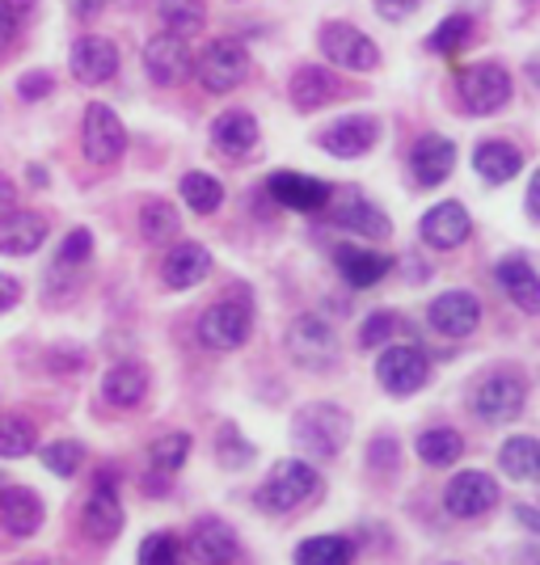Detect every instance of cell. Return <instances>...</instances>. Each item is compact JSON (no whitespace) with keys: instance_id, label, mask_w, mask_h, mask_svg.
<instances>
[{"instance_id":"obj_18","label":"cell","mask_w":540,"mask_h":565,"mask_svg":"<svg viewBox=\"0 0 540 565\" xmlns=\"http://www.w3.org/2000/svg\"><path fill=\"white\" fill-rule=\"evenodd\" d=\"M419 233H423V241L431 245V249H456V245L469 241L473 220L460 203H435V207L423 215Z\"/></svg>"},{"instance_id":"obj_27","label":"cell","mask_w":540,"mask_h":565,"mask_svg":"<svg viewBox=\"0 0 540 565\" xmlns=\"http://www.w3.org/2000/svg\"><path fill=\"white\" fill-rule=\"evenodd\" d=\"M212 140L220 152L245 157V152L258 148V118L245 115V110H229V115H220L212 122Z\"/></svg>"},{"instance_id":"obj_5","label":"cell","mask_w":540,"mask_h":565,"mask_svg":"<svg viewBox=\"0 0 540 565\" xmlns=\"http://www.w3.org/2000/svg\"><path fill=\"white\" fill-rule=\"evenodd\" d=\"M194 76H199V85L208 89V94H229L236 89L245 76H250V55L241 43L233 39H215L208 43V51L194 60Z\"/></svg>"},{"instance_id":"obj_7","label":"cell","mask_w":540,"mask_h":565,"mask_svg":"<svg viewBox=\"0 0 540 565\" xmlns=\"http://www.w3.org/2000/svg\"><path fill=\"white\" fill-rule=\"evenodd\" d=\"M81 143L94 166H115L127 148V131L110 106L94 102V106H85V118H81Z\"/></svg>"},{"instance_id":"obj_6","label":"cell","mask_w":540,"mask_h":565,"mask_svg":"<svg viewBox=\"0 0 540 565\" xmlns=\"http://www.w3.org/2000/svg\"><path fill=\"white\" fill-rule=\"evenodd\" d=\"M511 94H516V85L502 64H473L460 72V102L469 115H494L511 102Z\"/></svg>"},{"instance_id":"obj_8","label":"cell","mask_w":540,"mask_h":565,"mask_svg":"<svg viewBox=\"0 0 540 565\" xmlns=\"http://www.w3.org/2000/svg\"><path fill=\"white\" fill-rule=\"evenodd\" d=\"M287 351H292V359H296L300 367L317 372V367H329V363L338 359V333L329 330L321 317L300 312V317L292 321V330H287Z\"/></svg>"},{"instance_id":"obj_32","label":"cell","mask_w":540,"mask_h":565,"mask_svg":"<svg viewBox=\"0 0 540 565\" xmlns=\"http://www.w3.org/2000/svg\"><path fill=\"white\" fill-rule=\"evenodd\" d=\"M157 18H161L165 34L190 39V34H199L203 22H208V4L203 0H161L157 4Z\"/></svg>"},{"instance_id":"obj_16","label":"cell","mask_w":540,"mask_h":565,"mask_svg":"<svg viewBox=\"0 0 540 565\" xmlns=\"http://www.w3.org/2000/svg\"><path fill=\"white\" fill-rule=\"evenodd\" d=\"M426 317H431V330H440L444 338H469L481 326V305L469 291H444Z\"/></svg>"},{"instance_id":"obj_44","label":"cell","mask_w":540,"mask_h":565,"mask_svg":"<svg viewBox=\"0 0 540 565\" xmlns=\"http://www.w3.org/2000/svg\"><path fill=\"white\" fill-rule=\"evenodd\" d=\"M215 448H220V460H224L229 469H241V465L254 456V448H250V444H241V435H236L233 423L220 426V444H215Z\"/></svg>"},{"instance_id":"obj_24","label":"cell","mask_w":540,"mask_h":565,"mask_svg":"<svg viewBox=\"0 0 540 565\" xmlns=\"http://www.w3.org/2000/svg\"><path fill=\"white\" fill-rule=\"evenodd\" d=\"M271 194H275V203L292 207V212H317L329 203V186L321 178H308V173H275Z\"/></svg>"},{"instance_id":"obj_42","label":"cell","mask_w":540,"mask_h":565,"mask_svg":"<svg viewBox=\"0 0 540 565\" xmlns=\"http://www.w3.org/2000/svg\"><path fill=\"white\" fill-rule=\"evenodd\" d=\"M43 465H47L55 477H72V472L85 465V448H81L76 439H60V444L43 448Z\"/></svg>"},{"instance_id":"obj_51","label":"cell","mask_w":540,"mask_h":565,"mask_svg":"<svg viewBox=\"0 0 540 565\" xmlns=\"http://www.w3.org/2000/svg\"><path fill=\"white\" fill-rule=\"evenodd\" d=\"M528 215L540 220V169L532 173V182H528Z\"/></svg>"},{"instance_id":"obj_14","label":"cell","mask_w":540,"mask_h":565,"mask_svg":"<svg viewBox=\"0 0 540 565\" xmlns=\"http://www.w3.org/2000/svg\"><path fill=\"white\" fill-rule=\"evenodd\" d=\"M190 68H194V60H190L187 51V39H178V34H157L148 47H144V72L157 81V85H178V81H187Z\"/></svg>"},{"instance_id":"obj_34","label":"cell","mask_w":540,"mask_h":565,"mask_svg":"<svg viewBox=\"0 0 540 565\" xmlns=\"http://www.w3.org/2000/svg\"><path fill=\"white\" fill-rule=\"evenodd\" d=\"M354 548L347 536H313L296 548V565H351Z\"/></svg>"},{"instance_id":"obj_23","label":"cell","mask_w":540,"mask_h":565,"mask_svg":"<svg viewBox=\"0 0 540 565\" xmlns=\"http://www.w3.org/2000/svg\"><path fill=\"white\" fill-rule=\"evenodd\" d=\"M333 224L354 236H368V241H384V236L393 233L389 215L380 212L372 199H363V194H347L342 203H333Z\"/></svg>"},{"instance_id":"obj_25","label":"cell","mask_w":540,"mask_h":565,"mask_svg":"<svg viewBox=\"0 0 540 565\" xmlns=\"http://www.w3.org/2000/svg\"><path fill=\"white\" fill-rule=\"evenodd\" d=\"M498 287L511 296V305L523 312H540V275L528 258L498 262Z\"/></svg>"},{"instance_id":"obj_45","label":"cell","mask_w":540,"mask_h":565,"mask_svg":"<svg viewBox=\"0 0 540 565\" xmlns=\"http://www.w3.org/2000/svg\"><path fill=\"white\" fill-rule=\"evenodd\" d=\"M18 30H22V13H18V0H0V55L18 43Z\"/></svg>"},{"instance_id":"obj_39","label":"cell","mask_w":540,"mask_h":565,"mask_svg":"<svg viewBox=\"0 0 540 565\" xmlns=\"http://www.w3.org/2000/svg\"><path fill=\"white\" fill-rule=\"evenodd\" d=\"M469 18L465 13H456V18H444V22L435 25V34L426 39V47L435 51V55H456V51L469 43Z\"/></svg>"},{"instance_id":"obj_50","label":"cell","mask_w":540,"mask_h":565,"mask_svg":"<svg viewBox=\"0 0 540 565\" xmlns=\"http://www.w3.org/2000/svg\"><path fill=\"white\" fill-rule=\"evenodd\" d=\"M9 212H18V186L0 173V215H9Z\"/></svg>"},{"instance_id":"obj_28","label":"cell","mask_w":540,"mask_h":565,"mask_svg":"<svg viewBox=\"0 0 540 565\" xmlns=\"http://www.w3.org/2000/svg\"><path fill=\"white\" fill-rule=\"evenodd\" d=\"M333 262H338L342 279L351 282V287H377L389 275V258L377 254V249H359V245H338Z\"/></svg>"},{"instance_id":"obj_46","label":"cell","mask_w":540,"mask_h":565,"mask_svg":"<svg viewBox=\"0 0 540 565\" xmlns=\"http://www.w3.org/2000/svg\"><path fill=\"white\" fill-rule=\"evenodd\" d=\"M51 72H25L22 81H18V94L25 97V102H39V97H47L51 94Z\"/></svg>"},{"instance_id":"obj_4","label":"cell","mask_w":540,"mask_h":565,"mask_svg":"<svg viewBox=\"0 0 540 565\" xmlns=\"http://www.w3.org/2000/svg\"><path fill=\"white\" fill-rule=\"evenodd\" d=\"M523 401H528V388L516 372H490L473 388V414L481 423H516L523 414Z\"/></svg>"},{"instance_id":"obj_47","label":"cell","mask_w":540,"mask_h":565,"mask_svg":"<svg viewBox=\"0 0 540 565\" xmlns=\"http://www.w3.org/2000/svg\"><path fill=\"white\" fill-rule=\"evenodd\" d=\"M419 4H423V0H377V13L384 22H405V18L419 13Z\"/></svg>"},{"instance_id":"obj_10","label":"cell","mask_w":540,"mask_h":565,"mask_svg":"<svg viewBox=\"0 0 540 565\" xmlns=\"http://www.w3.org/2000/svg\"><path fill=\"white\" fill-rule=\"evenodd\" d=\"M377 380L393 397H410L431 380V363L419 347H389L377 363Z\"/></svg>"},{"instance_id":"obj_20","label":"cell","mask_w":540,"mask_h":565,"mask_svg":"<svg viewBox=\"0 0 540 565\" xmlns=\"http://www.w3.org/2000/svg\"><path fill=\"white\" fill-rule=\"evenodd\" d=\"M456 169V143L447 136H423L410 152V173L419 186H440L447 182V173Z\"/></svg>"},{"instance_id":"obj_48","label":"cell","mask_w":540,"mask_h":565,"mask_svg":"<svg viewBox=\"0 0 540 565\" xmlns=\"http://www.w3.org/2000/svg\"><path fill=\"white\" fill-rule=\"evenodd\" d=\"M18 300H22V282L13 279V275H0V312H9Z\"/></svg>"},{"instance_id":"obj_13","label":"cell","mask_w":540,"mask_h":565,"mask_svg":"<svg viewBox=\"0 0 540 565\" xmlns=\"http://www.w3.org/2000/svg\"><path fill=\"white\" fill-rule=\"evenodd\" d=\"M68 64L81 85H106L118 72V47L102 34H85V39L72 43Z\"/></svg>"},{"instance_id":"obj_11","label":"cell","mask_w":540,"mask_h":565,"mask_svg":"<svg viewBox=\"0 0 540 565\" xmlns=\"http://www.w3.org/2000/svg\"><path fill=\"white\" fill-rule=\"evenodd\" d=\"M494 502H498V481H494L490 472H477V469L456 472L444 490L447 515H456V519L486 515V511H494Z\"/></svg>"},{"instance_id":"obj_41","label":"cell","mask_w":540,"mask_h":565,"mask_svg":"<svg viewBox=\"0 0 540 565\" xmlns=\"http://www.w3.org/2000/svg\"><path fill=\"white\" fill-rule=\"evenodd\" d=\"M140 565H182V544L169 532H152L140 544Z\"/></svg>"},{"instance_id":"obj_1","label":"cell","mask_w":540,"mask_h":565,"mask_svg":"<svg viewBox=\"0 0 540 565\" xmlns=\"http://www.w3.org/2000/svg\"><path fill=\"white\" fill-rule=\"evenodd\" d=\"M292 439L296 448L308 451L313 460H333L338 451L347 448L351 439V418L329 405V401H317V405H305L296 418H292Z\"/></svg>"},{"instance_id":"obj_17","label":"cell","mask_w":540,"mask_h":565,"mask_svg":"<svg viewBox=\"0 0 540 565\" xmlns=\"http://www.w3.org/2000/svg\"><path fill=\"white\" fill-rule=\"evenodd\" d=\"M212 275V254L194 241H178L161 262V279L165 287L173 291H187V287H199V282Z\"/></svg>"},{"instance_id":"obj_38","label":"cell","mask_w":540,"mask_h":565,"mask_svg":"<svg viewBox=\"0 0 540 565\" xmlns=\"http://www.w3.org/2000/svg\"><path fill=\"white\" fill-rule=\"evenodd\" d=\"M140 233L148 236V241H169V236L178 233V212H173L165 199L144 203L140 207Z\"/></svg>"},{"instance_id":"obj_37","label":"cell","mask_w":540,"mask_h":565,"mask_svg":"<svg viewBox=\"0 0 540 565\" xmlns=\"http://www.w3.org/2000/svg\"><path fill=\"white\" fill-rule=\"evenodd\" d=\"M190 448H194V439H190L187 430H169V435H161V439L152 444V451H148V460H152V469L178 472L182 465H187Z\"/></svg>"},{"instance_id":"obj_19","label":"cell","mask_w":540,"mask_h":565,"mask_svg":"<svg viewBox=\"0 0 540 565\" xmlns=\"http://www.w3.org/2000/svg\"><path fill=\"white\" fill-rule=\"evenodd\" d=\"M47 241V220L39 212H9L0 215V254L4 258H30Z\"/></svg>"},{"instance_id":"obj_33","label":"cell","mask_w":540,"mask_h":565,"mask_svg":"<svg viewBox=\"0 0 540 565\" xmlns=\"http://www.w3.org/2000/svg\"><path fill=\"white\" fill-rule=\"evenodd\" d=\"M419 456L431 469H447V465H456L465 456V439L456 430H447V426H431V430L419 435Z\"/></svg>"},{"instance_id":"obj_26","label":"cell","mask_w":540,"mask_h":565,"mask_svg":"<svg viewBox=\"0 0 540 565\" xmlns=\"http://www.w3.org/2000/svg\"><path fill=\"white\" fill-rule=\"evenodd\" d=\"M473 169L481 173V182L502 186V182H511L519 169H523V157H519L516 143L486 140V143H477V152H473Z\"/></svg>"},{"instance_id":"obj_22","label":"cell","mask_w":540,"mask_h":565,"mask_svg":"<svg viewBox=\"0 0 540 565\" xmlns=\"http://www.w3.org/2000/svg\"><path fill=\"white\" fill-rule=\"evenodd\" d=\"M0 527L9 536H34L43 527V498L30 486H9L0 490Z\"/></svg>"},{"instance_id":"obj_3","label":"cell","mask_w":540,"mask_h":565,"mask_svg":"<svg viewBox=\"0 0 540 565\" xmlns=\"http://www.w3.org/2000/svg\"><path fill=\"white\" fill-rule=\"evenodd\" d=\"M250 330H254V308H250V300H241V296L215 300L199 317V342L208 351H236V347H245Z\"/></svg>"},{"instance_id":"obj_21","label":"cell","mask_w":540,"mask_h":565,"mask_svg":"<svg viewBox=\"0 0 540 565\" xmlns=\"http://www.w3.org/2000/svg\"><path fill=\"white\" fill-rule=\"evenodd\" d=\"M190 553L199 557V565H233L241 557V541L229 523L220 519H199L190 532Z\"/></svg>"},{"instance_id":"obj_40","label":"cell","mask_w":540,"mask_h":565,"mask_svg":"<svg viewBox=\"0 0 540 565\" xmlns=\"http://www.w3.org/2000/svg\"><path fill=\"white\" fill-rule=\"evenodd\" d=\"M89 254H94V236L85 233V228H72V233L64 236V245H60V254H55V270H60V275H76Z\"/></svg>"},{"instance_id":"obj_31","label":"cell","mask_w":540,"mask_h":565,"mask_svg":"<svg viewBox=\"0 0 540 565\" xmlns=\"http://www.w3.org/2000/svg\"><path fill=\"white\" fill-rule=\"evenodd\" d=\"M498 465H502L507 477H516V481H540V444L532 435H516V439L502 444Z\"/></svg>"},{"instance_id":"obj_15","label":"cell","mask_w":540,"mask_h":565,"mask_svg":"<svg viewBox=\"0 0 540 565\" xmlns=\"http://www.w3.org/2000/svg\"><path fill=\"white\" fill-rule=\"evenodd\" d=\"M85 527L94 541H115L123 532V502H118V486L110 472H97L94 494L85 502Z\"/></svg>"},{"instance_id":"obj_35","label":"cell","mask_w":540,"mask_h":565,"mask_svg":"<svg viewBox=\"0 0 540 565\" xmlns=\"http://www.w3.org/2000/svg\"><path fill=\"white\" fill-rule=\"evenodd\" d=\"M34 444H39V430L30 418H18V414L0 418V460H22L34 451Z\"/></svg>"},{"instance_id":"obj_30","label":"cell","mask_w":540,"mask_h":565,"mask_svg":"<svg viewBox=\"0 0 540 565\" xmlns=\"http://www.w3.org/2000/svg\"><path fill=\"white\" fill-rule=\"evenodd\" d=\"M333 97H338V81L321 64H305V68L292 76V102H296V110H321Z\"/></svg>"},{"instance_id":"obj_52","label":"cell","mask_w":540,"mask_h":565,"mask_svg":"<svg viewBox=\"0 0 540 565\" xmlns=\"http://www.w3.org/2000/svg\"><path fill=\"white\" fill-rule=\"evenodd\" d=\"M516 519L523 523V527H532V536H540V511H532V507H516Z\"/></svg>"},{"instance_id":"obj_9","label":"cell","mask_w":540,"mask_h":565,"mask_svg":"<svg viewBox=\"0 0 540 565\" xmlns=\"http://www.w3.org/2000/svg\"><path fill=\"white\" fill-rule=\"evenodd\" d=\"M321 51H326L329 64H338V68L347 72H377L380 64V47L363 34V30H354L347 22H329L321 30Z\"/></svg>"},{"instance_id":"obj_12","label":"cell","mask_w":540,"mask_h":565,"mask_svg":"<svg viewBox=\"0 0 540 565\" xmlns=\"http://www.w3.org/2000/svg\"><path fill=\"white\" fill-rule=\"evenodd\" d=\"M380 140V122L372 115H347L338 122H329L326 131L317 136V143L326 148L329 157H342V161H354L363 152H372Z\"/></svg>"},{"instance_id":"obj_49","label":"cell","mask_w":540,"mask_h":565,"mask_svg":"<svg viewBox=\"0 0 540 565\" xmlns=\"http://www.w3.org/2000/svg\"><path fill=\"white\" fill-rule=\"evenodd\" d=\"M68 9L76 13V18H81V22H94L97 13L106 9V0H68Z\"/></svg>"},{"instance_id":"obj_43","label":"cell","mask_w":540,"mask_h":565,"mask_svg":"<svg viewBox=\"0 0 540 565\" xmlns=\"http://www.w3.org/2000/svg\"><path fill=\"white\" fill-rule=\"evenodd\" d=\"M393 333H398V317H393L389 308H380V312H372V317H363V326H359V342H363L368 351H377V347H384Z\"/></svg>"},{"instance_id":"obj_29","label":"cell","mask_w":540,"mask_h":565,"mask_svg":"<svg viewBox=\"0 0 540 565\" xmlns=\"http://www.w3.org/2000/svg\"><path fill=\"white\" fill-rule=\"evenodd\" d=\"M144 393H148V372H144L140 363H115L110 372H106V380H102V397L110 401L115 409H136L144 401Z\"/></svg>"},{"instance_id":"obj_36","label":"cell","mask_w":540,"mask_h":565,"mask_svg":"<svg viewBox=\"0 0 540 565\" xmlns=\"http://www.w3.org/2000/svg\"><path fill=\"white\" fill-rule=\"evenodd\" d=\"M178 190H182V199H187L190 212H199V215L220 212V203H224V186L215 182L212 173H187Z\"/></svg>"},{"instance_id":"obj_2","label":"cell","mask_w":540,"mask_h":565,"mask_svg":"<svg viewBox=\"0 0 540 565\" xmlns=\"http://www.w3.org/2000/svg\"><path fill=\"white\" fill-rule=\"evenodd\" d=\"M317 486H321V477H317L313 465H305V460H279L271 469V477L262 481L258 507L271 511V515H287V511L305 507L308 498L317 494Z\"/></svg>"}]
</instances>
